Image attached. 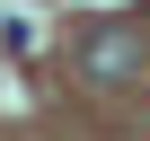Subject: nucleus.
I'll use <instances>...</instances> for the list:
<instances>
[{"label": "nucleus", "instance_id": "f257e3e1", "mask_svg": "<svg viewBox=\"0 0 150 141\" xmlns=\"http://www.w3.org/2000/svg\"><path fill=\"white\" fill-rule=\"evenodd\" d=\"M80 70H88V80H132V70H141V35L132 27H97L80 44Z\"/></svg>", "mask_w": 150, "mask_h": 141}]
</instances>
